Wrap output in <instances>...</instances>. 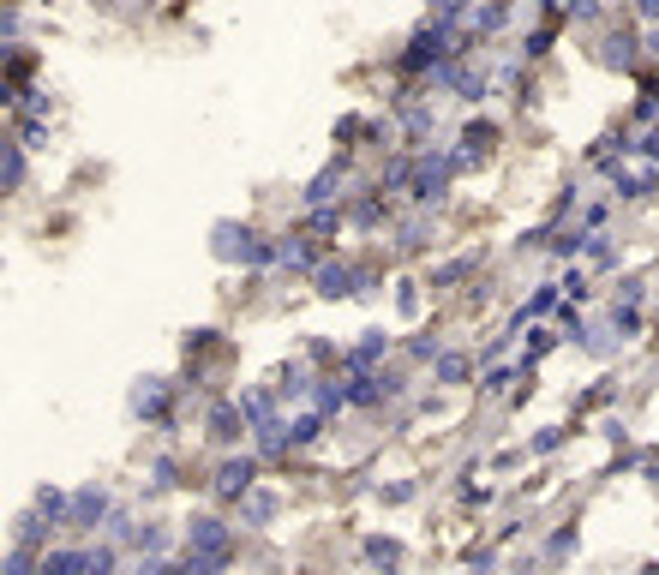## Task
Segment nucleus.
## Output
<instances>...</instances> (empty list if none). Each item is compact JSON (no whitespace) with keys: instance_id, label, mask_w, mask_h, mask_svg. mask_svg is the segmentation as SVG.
<instances>
[{"instance_id":"obj_13","label":"nucleus","mask_w":659,"mask_h":575,"mask_svg":"<svg viewBox=\"0 0 659 575\" xmlns=\"http://www.w3.org/2000/svg\"><path fill=\"white\" fill-rule=\"evenodd\" d=\"M48 528H54V522H42L36 510H24V516L12 522V546H36V552H42V540H48Z\"/></svg>"},{"instance_id":"obj_9","label":"nucleus","mask_w":659,"mask_h":575,"mask_svg":"<svg viewBox=\"0 0 659 575\" xmlns=\"http://www.w3.org/2000/svg\"><path fill=\"white\" fill-rule=\"evenodd\" d=\"M42 575H90V552H78V546L42 552Z\"/></svg>"},{"instance_id":"obj_11","label":"nucleus","mask_w":659,"mask_h":575,"mask_svg":"<svg viewBox=\"0 0 659 575\" xmlns=\"http://www.w3.org/2000/svg\"><path fill=\"white\" fill-rule=\"evenodd\" d=\"M234 510H240V522H246V528H264V522L282 510V498H276V492H252V498H240Z\"/></svg>"},{"instance_id":"obj_22","label":"nucleus","mask_w":659,"mask_h":575,"mask_svg":"<svg viewBox=\"0 0 659 575\" xmlns=\"http://www.w3.org/2000/svg\"><path fill=\"white\" fill-rule=\"evenodd\" d=\"M570 546H576V528H558V534L546 540V558H570Z\"/></svg>"},{"instance_id":"obj_6","label":"nucleus","mask_w":659,"mask_h":575,"mask_svg":"<svg viewBox=\"0 0 659 575\" xmlns=\"http://www.w3.org/2000/svg\"><path fill=\"white\" fill-rule=\"evenodd\" d=\"M108 510H114V498H108L102 486H78V492H72V516H66V528H102V522H114Z\"/></svg>"},{"instance_id":"obj_1","label":"nucleus","mask_w":659,"mask_h":575,"mask_svg":"<svg viewBox=\"0 0 659 575\" xmlns=\"http://www.w3.org/2000/svg\"><path fill=\"white\" fill-rule=\"evenodd\" d=\"M234 564V528L216 516L186 522V575H222Z\"/></svg>"},{"instance_id":"obj_14","label":"nucleus","mask_w":659,"mask_h":575,"mask_svg":"<svg viewBox=\"0 0 659 575\" xmlns=\"http://www.w3.org/2000/svg\"><path fill=\"white\" fill-rule=\"evenodd\" d=\"M600 60H606V66H636V36H630V30H612Z\"/></svg>"},{"instance_id":"obj_7","label":"nucleus","mask_w":659,"mask_h":575,"mask_svg":"<svg viewBox=\"0 0 659 575\" xmlns=\"http://www.w3.org/2000/svg\"><path fill=\"white\" fill-rule=\"evenodd\" d=\"M384 354H390V336H384V330H366V336L342 354V372H348V378H354V372H378Z\"/></svg>"},{"instance_id":"obj_17","label":"nucleus","mask_w":659,"mask_h":575,"mask_svg":"<svg viewBox=\"0 0 659 575\" xmlns=\"http://www.w3.org/2000/svg\"><path fill=\"white\" fill-rule=\"evenodd\" d=\"M516 378H528V372H522V366H492V372L480 378V390H486V396H504Z\"/></svg>"},{"instance_id":"obj_19","label":"nucleus","mask_w":659,"mask_h":575,"mask_svg":"<svg viewBox=\"0 0 659 575\" xmlns=\"http://www.w3.org/2000/svg\"><path fill=\"white\" fill-rule=\"evenodd\" d=\"M330 186H342V162H336V168H324V174H318V180L306 186V204H324V198H336Z\"/></svg>"},{"instance_id":"obj_24","label":"nucleus","mask_w":659,"mask_h":575,"mask_svg":"<svg viewBox=\"0 0 659 575\" xmlns=\"http://www.w3.org/2000/svg\"><path fill=\"white\" fill-rule=\"evenodd\" d=\"M564 294H570V300H588V276H582V270H570V276H564Z\"/></svg>"},{"instance_id":"obj_20","label":"nucleus","mask_w":659,"mask_h":575,"mask_svg":"<svg viewBox=\"0 0 659 575\" xmlns=\"http://www.w3.org/2000/svg\"><path fill=\"white\" fill-rule=\"evenodd\" d=\"M468 378V354H444L438 360V384H462Z\"/></svg>"},{"instance_id":"obj_10","label":"nucleus","mask_w":659,"mask_h":575,"mask_svg":"<svg viewBox=\"0 0 659 575\" xmlns=\"http://www.w3.org/2000/svg\"><path fill=\"white\" fill-rule=\"evenodd\" d=\"M324 438V414H300L288 432H282V450H312Z\"/></svg>"},{"instance_id":"obj_23","label":"nucleus","mask_w":659,"mask_h":575,"mask_svg":"<svg viewBox=\"0 0 659 575\" xmlns=\"http://www.w3.org/2000/svg\"><path fill=\"white\" fill-rule=\"evenodd\" d=\"M138 575H186V564H168V558H150V564H138Z\"/></svg>"},{"instance_id":"obj_21","label":"nucleus","mask_w":659,"mask_h":575,"mask_svg":"<svg viewBox=\"0 0 659 575\" xmlns=\"http://www.w3.org/2000/svg\"><path fill=\"white\" fill-rule=\"evenodd\" d=\"M564 438H570V426H546V432H540V438L528 444V456H552V450H558Z\"/></svg>"},{"instance_id":"obj_16","label":"nucleus","mask_w":659,"mask_h":575,"mask_svg":"<svg viewBox=\"0 0 659 575\" xmlns=\"http://www.w3.org/2000/svg\"><path fill=\"white\" fill-rule=\"evenodd\" d=\"M552 348H558V336H552V330H534V342H528V354H522L516 366H522V372H534V366H540Z\"/></svg>"},{"instance_id":"obj_2","label":"nucleus","mask_w":659,"mask_h":575,"mask_svg":"<svg viewBox=\"0 0 659 575\" xmlns=\"http://www.w3.org/2000/svg\"><path fill=\"white\" fill-rule=\"evenodd\" d=\"M216 252H222V258H240V264H282V246L258 240L252 228H234V222L216 228Z\"/></svg>"},{"instance_id":"obj_3","label":"nucleus","mask_w":659,"mask_h":575,"mask_svg":"<svg viewBox=\"0 0 659 575\" xmlns=\"http://www.w3.org/2000/svg\"><path fill=\"white\" fill-rule=\"evenodd\" d=\"M312 282H318L324 300H348V294H372L378 288V276L372 270H354V264H318Z\"/></svg>"},{"instance_id":"obj_25","label":"nucleus","mask_w":659,"mask_h":575,"mask_svg":"<svg viewBox=\"0 0 659 575\" xmlns=\"http://www.w3.org/2000/svg\"><path fill=\"white\" fill-rule=\"evenodd\" d=\"M378 498H384V504H408V498H414V486H384Z\"/></svg>"},{"instance_id":"obj_12","label":"nucleus","mask_w":659,"mask_h":575,"mask_svg":"<svg viewBox=\"0 0 659 575\" xmlns=\"http://www.w3.org/2000/svg\"><path fill=\"white\" fill-rule=\"evenodd\" d=\"M366 558H372V564H378V570H402V558H408V546H402V540H390V534H372V540H366Z\"/></svg>"},{"instance_id":"obj_27","label":"nucleus","mask_w":659,"mask_h":575,"mask_svg":"<svg viewBox=\"0 0 659 575\" xmlns=\"http://www.w3.org/2000/svg\"><path fill=\"white\" fill-rule=\"evenodd\" d=\"M654 474H659V468H654Z\"/></svg>"},{"instance_id":"obj_26","label":"nucleus","mask_w":659,"mask_h":575,"mask_svg":"<svg viewBox=\"0 0 659 575\" xmlns=\"http://www.w3.org/2000/svg\"><path fill=\"white\" fill-rule=\"evenodd\" d=\"M642 18H659V0H642Z\"/></svg>"},{"instance_id":"obj_8","label":"nucleus","mask_w":659,"mask_h":575,"mask_svg":"<svg viewBox=\"0 0 659 575\" xmlns=\"http://www.w3.org/2000/svg\"><path fill=\"white\" fill-rule=\"evenodd\" d=\"M246 432H252V426H246L240 402H216V408H210V438H216V444H240Z\"/></svg>"},{"instance_id":"obj_4","label":"nucleus","mask_w":659,"mask_h":575,"mask_svg":"<svg viewBox=\"0 0 659 575\" xmlns=\"http://www.w3.org/2000/svg\"><path fill=\"white\" fill-rule=\"evenodd\" d=\"M144 426H174V390L162 378H138L132 384V402H126Z\"/></svg>"},{"instance_id":"obj_18","label":"nucleus","mask_w":659,"mask_h":575,"mask_svg":"<svg viewBox=\"0 0 659 575\" xmlns=\"http://www.w3.org/2000/svg\"><path fill=\"white\" fill-rule=\"evenodd\" d=\"M6 575H42V552H36V546H12Z\"/></svg>"},{"instance_id":"obj_15","label":"nucleus","mask_w":659,"mask_h":575,"mask_svg":"<svg viewBox=\"0 0 659 575\" xmlns=\"http://www.w3.org/2000/svg\"><path fill=\"white\" fill-rule=\"evenodd\" d=\"M558 294H564V282H546V288H534V300L522 306V324H528V318H546V312L558 306Z\"/></svg>"},{"instance_id":"obj_5","label":"nucleus","mask_w":659,"mask_h":575,"mask_svg":"<svg viewBox=\"0 0 659 575\" xmlns=\"http://www.w3.org/2000/svg\"><path fill=\"white\" fill-rule=\"evenodd\" d=\"M258 492V456H228L222 468H216V498L222 504H240V498H252Z\"/></svg>"}]
</instances>
